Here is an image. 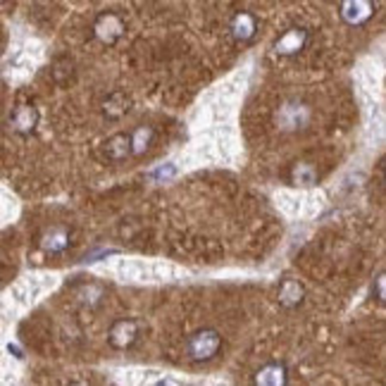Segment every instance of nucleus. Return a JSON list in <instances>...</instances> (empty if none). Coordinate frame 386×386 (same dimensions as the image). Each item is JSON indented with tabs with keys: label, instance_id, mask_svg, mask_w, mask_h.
<instances>
[{
	"label": "nucleus",
	"instance_id": "1",
	"mask_svg": "<svg viewBox=\"0 0 386 386\" xmlns=\"http://www.w3.org/2000/svg\"><path fill=\"white\" fill-rule=\"evenodd\" d=\"M217 350H219L217 331H210V329L198 331V334L191 336V341H188V355H191L193 360H210Z\"/></svg>",
	"mask_w": 386,
	"mask_h": 386
},
{
	"label": "nucleus",
	"instance_id": "2",
	"mask_svg": "<svg viewBox=\"0 0 386 386\" xmlns=\"http://www.w3.org/2000/svg\"><path fill=\"white\" fill-rule=\"evenodd\" d=\"M112 270L120 279H153V265H146L141 260H117Z\"/></svg>",
	"mask_w": 386,
	"mask_h": 386
},
{
	"label": "nucleus",
	"instance_id": "3",
	"mask_svg": "<svg viewBox=\"0 0 386 386\" xmlns=\"http://www.w3.org/2000/svg\"><path fill=\"white\" fill-rule=\"evenodd\" d=\"M215 146H217L219 160H224V163H231V160L236 158V153H239V141H236V132L229 127V124H224V127L219 129V134L215 136Z\"/></svg>",
	"mask_w": 386,
	"mask_h": 386
},
{
	"label": "nucleus",
	"instance_id": "4",
	"mask_svg": "<svg viewBox=\"0 0 386 386\" xmlns=\"http://www.w3.org/2000/svg\"><path fill=\"white\" fill-rule=\"evenodd\" d=\"M372 13H374V8H372V3H367V0H350V3L341 5L343 20L350 22V25H360V22L370 20Z\"/></svg>",
	"mask_w": 386,
	"mask_h": 386
},
{
	"label": "nucleus",
	"instance_id": "5",
	"mask_svg": "<svg viewBox=\"0 0 386 386\" xmlns=\"http://www.w3.org/2000/svg\"><path fill=\"white\" fill-rule=\"evenodd\" d=\"M277 205L282 212H287V215L296 217V215H303L305 212V195L303 193H294V191H279L275 195Z\"/></svg>",
	"mask_w": 386,
	"mask_h": 386
},
{
	"label": "nucleus",
	"instance_id": "6",
	"mask_svg": "<svg viewBox=\"0 0 386 386\" xmlns=\"http://www.w3.org/2000/svg\"><path fill=\"white\" fill-rule=\"evenodd\" d=\"M255 386H287V370L284 365H265L263 370L255 374Z\"/></svg>",
	"mask_w": 386,
	"mask_h": 386
},
{
	"label": "nucleus",
	"instance_id": "7",
	"mask_svg": "<svg viewBox=\"0 0 386 386\" xmlns=\"http://www.w3.org/2000/svg\"><path fill=\"white\" fill-rule=\"evenodd\" d=\"M243 84H246V74H234L229 81H224L217 91V100L219 103H227V105H234L236 100L241 98L243 93Z\"/></svg>",
	"mask_w": 386,
	"mask_h": 386
},
{
	"label": "nucleus",
	"instance_id": "8",
	"mask_svg": "<svg viewBox=\"0 0 386 386\" xmlns=\"http://www.w3.org/2000/svg\"><path fill=\"white\" fill-rule=\"evenodd\" d=\"M136 338V324L134 322H127V319H122V322H117L112 326L110 331V343L115 348H127L132 346Z\"/></svg>",
	"mask_w": 386,
	"mask_h": 386
},
{
	"label": "nucleus",
	"instance_id": "9",
	"mask_svg": "<svg viewBox=\"0 0 386 386\" xmlns=\"http://www.w3.org/2000/svg\"><path fill=\"white\" fill-rule=\"evenodd\" d=\"M303 43H305V32H301V29H291V32H287L282 39H279L277 50L279 53H296Z\"/></svg>",
	"mask_w": 386,
	"mask_h": 386
},
{
	"label": "nucleus",
	"instance_id": "10",
	"mask_svg": "<svg viewBox=\"0 0 386 386\" xmlns=\"http://www.w3.org/2000/svg\"><path fill=\"white\" fill-rule=\"evenodd\" d=\"M231 29H234L236 39H241V41L251 39V36H253V32H255V20H253V15H248V13L236 15V17H234V25H231Z\"/></svg>",
	"mask_w": 386,
	"mask_h": 386
},
{
	"label": "nucleus",
	"instance_id": "11",
	"mask_svg": "<svg viewBox=\"0 0 386 386\" xmlns=\"http://www.w3.org/2000/svg\"><path fill=\"white\" fill-rule=\"evenodd\" d=\"M96 32H98V36H100V39L112 41V39L117 36V34L122 32V25H120V20H117V17L105 15V17H100V22H98Z\"/></svg>",
	"mask_w": 386,
	"mask_h": 386
},
{
	"label": "nucleus",
	"instance_id": "12",
	"mask_svg": "<svg viewBox=\"0 0 386 386\" xmlns=\"http://www.w3.org/2000/svg\"><path fill=\"white\" fill-rule=\"evenodd\" d=\"M13 122H15L17 129H22V132H29V129L34 127V122H36V112H34L32 108H20L15 112Z\"/></svg>",
	"mask_w": 386,
	"mask_h": 386
},
{
	"label": "nucleus",
	"instance_id": "13",
	"mask_svg": "<svg viewBox=\"0 0 386 386\" xmlns=\"http://www.w3.org/2000/svg\"><path fill=\"white\" fill-rule=\"evenodd\" d=\"M129 153V139L127 136H115V139H110V144H108V156L110 158H115V160H120L124 158Z\"/></svg>",
	"mask_w": 386,
	"mask_h": 386
},
{
	"label": "nucleus",
	"instance_id": "14",
	"mask_svg": "<svg viewBox=\"0 0 386 386\" xmlns=\"http://www.w3.org/2000/svg\"><path fill=\"white\" fill-rule=\"evenodd\" d=\"M64 246H67V234H64V231H60V229L50 231V234L43 239V248H46V251H62Z\"/></svg>",
	"mask_w": 386,
	"mask_h": 386
},
{
	"label": "nucleus",
	"instance_id": "15",
	"mask_svg": "<svg viewBox=\"0 0 386 386\" xmlns=\"http://www.w3.org/2000/svg\"><path fill=\"white\" fill-rule=\"evenodd\" d=\"M324 207V195L322 193H310V195H305V212L303 215L305 217H315L319 210Z\"/></svg>",
	"mask_w": 386,
	"mask_h": 386
},
{
	"label": "nucleus",
	"instance_id": "16",
	"mask_svg": "<svg viewBox=\"0 0 386 386\" xmlns=\"http://www.w3.org/2000/svg\"><path fill=\"white\" fill-rule=\"evenodd\" d=\"M301 287L296 282H287L282 287V301L287 303V305H294V303H298L301 301Z\"/></svg>",
	"mask_w": 386,
	"mask_h": 386
},
{
	"label": "nucleus",
	"instance_id": "17",
	"mask_svg": "<svg viewBox=\"0 0 386 386\" xmlns=\"http://www.w3.org/2000/svg\"><path fill=\"white\" fill-rule=\"evenodd\" d=\"M174 174H177L174 163H167V165H163L160 170L151 172V179H170V177H174Z\"/></svg>",
	"mask_w": 386,
	"mask_h": 386
},
{
	"label": "nucleus",
	"instance_id": "18",
	"mask_svg": "<svg viewBox=\"0 0 386 386\" xmlns=\"http://www.w3.org/2000/svg\"><path fill=\"white\" fill-rule=\"evenodd\" d=\"M148 139H151V132L139 129V132H136V151H144V144H148Z\"/></svg>",
	"mask_w": 386,
	"mask_h": 386
},
{
	"label": "nucleus",
	"instance_id": "19",
	"mask_svg": "<svg viewBox=\"0 0 386 386\" xmlns=\"http://www.w3.org/2000/svg\"><path fill=\"white\" fill-rule=\"evenodd\" d=\"M296 179L298 181H312V172L308 167H298L296 170Z\"/></svg>",
	"mask_w": 386,
	"mask_h": 386
},
{
	"label": "nucleus",
	"instance_id": "20",
	"mask_svg": "<svg viewBox=\"0 0 386 386\" xmlns=\"http://www.w3.org/2000/svg\"><path fill=\"white\" fill-rule=\"evenodd\" d=\"M377 294H379V298L386 301V275L377 279Z\"/></svg>",
	"mask_w": 386,
	"mask_h": 386
},
{
	"label": "nucleus",
	"instance_id": "21",
	"mask_svg": "<svg viewBox=\"0 0 386 386\" xmlns=\"http://www.w3.org/2000/svg\"><path fill=\"white\" fill-rule=\"evenodd\" d=\"M74 386H86V384H74Z\"/></svg>",
	"mask_w": 386,
	"mask_h": 386
}]
</instances>
